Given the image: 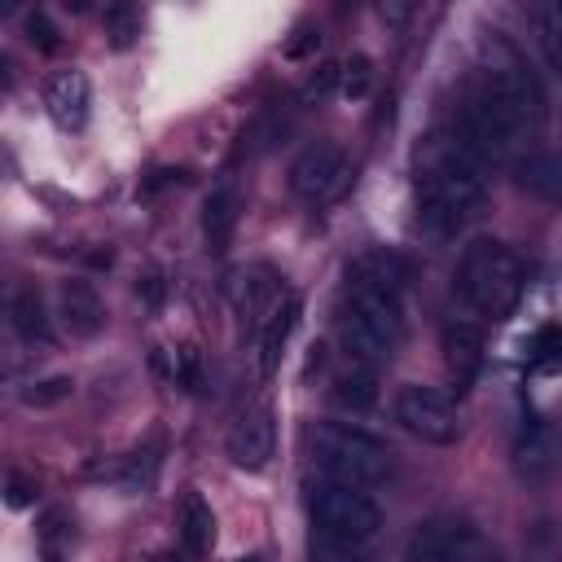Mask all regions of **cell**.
Listing matches in <instances>:
<instances>
[{
  "instance_id": "6da1fadb",
  "label": "cell",
  "mask_w": 562,
  "mask_h": 562,
  "mask_svg": "<svg viewBox=\"0 0 562 562\" xmlns=\"http://www.w3.org/2000/svg\"><path fill=\"white\" fill-rule=\"evenodd\" d=\"M492 167L443 123L422 136L413 149V180H417V228L430 241L457 237L465 215L487 193Z\"/></svg>"
},
{
  "instance_id": "7a4b0ae2",
  "label": "cell",
  "mask_w": 562,
  "mask_h": 562,
  "mask_svg": "<svg viewBox=\"0 0 562 562\" xmlns=\"http://www.w3.org/2000/svg\"><path fill=\"white\" fill-rule=\"evenodd\" d=\"M400 338H404V294L351 268L338 307V342L347 360L360 369H378L395 356Z\"/></svg>"
},
{
  "instance_id": "3957f363",
  "label": "cell",
  "mask_w": 562,
  "mask_h": 562,
  "mask_svg": "<svg viewBox=\"0 0 562 562\" xmlns=\"http://www.w3.org/2000/svg\"><path fill=\"white\" fill-rule=\"evenodd\" d=\"M522 259L496 241V237H474L461 250L457 277H452V299L465 316H483V321H505L518 299H522Z\"/></svg>"
},
{
  "instance_id": "277c9868",
  "label": "cell",
  "mask_w": 562,
  "mask_h": 562,
  "mask_svg": "<svg viewBox=\"0 0 562 562\" xmlns=\"http://www.w3.org/2000/svg\"><path fill=\"white\" fill-rule=\"evenodd\" d=\"M312 461H316L321 479L347 483V487H360V492L386 483V474H391L386 443L356 430V426H342V422H321L312 430Z\"/></svg>"
},
{
  "instance_id": "5b68a950",
  "label": "cell",
  "mask_w": 562,
  "mask_h": 562,
  "mask_svg": "<svg viewBox=\"0 0 562 562\" xmlns=\"http://www.w3.org/2000/svg\"><path fill=\"white\" fill-rule=\"evenodd\" d=\"M307 514H312V531L316 536H334V540H356V544H373L382 531V509L369 492L347 487V483H329L316 479L307 492Z\"/></svg>"
},
{
  "instance_id": "8992f818",
  "label": "cell",
  "mask_w": 562,
  "mask_h": 562,
  "mask_svg": "<svg viewBox=\"0 0 562 562\" xmlns=\"http://www.w3.org/2000/svg\"><path fill=\"white\" fill-rule=\"evenodd\" d=\"M479 549L483 536L465 514H435L408 531L404 562H474Z\"/></svg>"
},
{
  "instance_id": "52a82bcc",
  "label": "cell",
  "mask_w": 562,
  "mask_h": 562,
  "mask_svg": "<svg viewBox=\"0 0 562 562\" xmlns=\"http://www.w3.org/2000/svg\"><path fill=\"white\" fill-rule=\"evenodd\" d=\"M347 184H351V158L338 140H312L290 162V189L312 206L342 198Z\"/></svg>"
},
{
  "instance_id": "ba28073f",
  "label": "cell",
  "mask_w": 562,
  "mask_h": 562,
  "mask_svg": "<svg viewBox=\"0 0 562 562\" xmlns=\"http://www.w3.org/2000/svg\"><path fill=\"white\" fill-rule=\"evenodd\" d=\"M395 422L408 435H417L422 443L448 448V443L461 439V417H457L452 400L443 391H435V386H400V395H395Z\"/></svg>"
},
{
  "instance_id": "9c48e42d",
  "label": "cell",
  "mask_w": 562,
  "mask_h": 562,
  "mask_svg": "<svg viewBox=\"0 0 562 562\" xmlns=\"http://www.w3.org/2000/svg\"><path fill=\"white\" fill-rule=\"evenodd\" d=\"M224 452L246 474L263 470L272 461V452H277V417H272V408L268 404H255V408L237 413V422L224 435Z\"/></svg>"
},
{
  "instance_id": "30bf717a",
  "label": "cell",
  "mask_w": 562,
  "mask_h": 562,
  "mask_svg": "<svg viewBox=\"0 0 562 562\" xmlns=\"http://www.w3.org/2000/svg\"><path fill=\"white\" fill-rule=\"evenodd\" d=\"M303 316V299L294 290H281L272 299V307L259 316V347H255V364H259V378H272L281 369V356H285V342L294 334Z\"/></svg>"
},
{
  "instance_id": "8fae6325",
  "label": "cell",
  "mask_w": 562,
  "mask_h": 562,
  "mask_svg": "<svg viewBox=\"0 0 562 562\" xmlns=\"http://www.w3.org/2000/svg\"><path fill=\"white\" fill-rule=\"evenodd\" d=\"M88 105H92V88L83 70H57L44 83V110L61 132H79L88 123Z\"/></svg>"
},
{
  "instance_id": "7c38bea8",
  "label": "cell",
  "mask_w": 562,
  "mask_h": 562,
  "mask_svg": "<svg viewBox=\"0 0 562 562\" xmlns=\"http://www.w3.org/2000/svg\"><path fill=\"white\" fill-rule=\"evenodd\" d=\"M57 316L75 338H97L105 329V303H101L97 285L83 277H70L57 285Z\"/></svg>"
},
{
  "instance_id": "4fadbf2b",
  "label": "cell",
  "mask_w": 562,
  "mask_h": 562,
  "mask_svg": "<svg viewBox=\"0 0 562 562\" xmlns=\"http://www.w3.org/2000/svg\"><path fill=\"white\" fill-rule=\"evenodd\" d=\"M237 220H241V189L233 176H220L206 193V206H202V233H206V250L211 255H224L233 233H237Z\"/></svg>"
},
{
  "instance_id": "5bb4252c",
  "label": "cell",
  "mask_w": 562,
  "mask_h": 562,
  "mask_svg": "<svg viewBox=\"0 0 562 562\" xmlns=\"http://www.w3.org/2000/svg\"><path fill=\"white\" fill-rule=\"evenodd\" d=\"M176 536H180L189 558H206L211 553V544H215V514H211L202 492H184L180 496V505H176Z\"/></svg>"
},
{
  "instance_id": "9a60e30c",
  "label": "cell",
  "mask_w": 562,
  "mask_h": 562,
  "mask_svg": "<svg viewBox=\"0 0 562 562\" xmlns=\"http://www.w3.org/2000/svg\"><path fill=\"white\" fill-rule=\"evenodd\" d=\"M277 272L268 263H250V268H237L228 277V299L241 316H255V312H268L272 299H277Z\"/></svg>"
},
{
  "instance_id": "2e32d148",
  "label": "cell",
  "mask_w": 562,
  "mask_h": 562,
  "mask_svg": "<svg viewBox=\"0 0 562 562\" xmlns=\"http://www.w3.org/2000/svg\"><path fill=\"white\" fill-rule=\"evenodd\" d=\"M443 356H448V369L457 373V382H470L483 360V329L474 321H452L443 329Z\"/></svg>"
},
{
  "instance_id": "e0dca14e",
  "label": "cell",
  "mask_w": 562,
  "mask_h": 562,
  "mask_svg": "<svg viewBox=\"0 0 562 562\" xmlns=\"http://www.w3.org/2000/svg\"><path fill=\"white\" fill-rule=\"evenodd\" d=\"M9 321H13V329H18V338H22L26 347H48V342H53V325H48L44 299H40L35 290H22V294L13 299Z\"/></svg>"
},
{
  "instance_id": "ac0fdd59",
  "label": "cell",
  "mask_w": 562,
  "mask_h": 562,
  "mask_svg": "<svg viewBox=\"0 0 562 562\" xmlns=\"http://www.w3.org/2000/svg\"><path fill=\"white\" fill-rule=\"evenodd\" d=\"M329 400H334L338 408L364 413V408H373V404H378V378H373L369 369L351 364L347 373H338V378H334V386H329Z\"/></svg>"
},
{
  "instance_id": "d6986e66",
  "label": "cell",
  "mask_w": 562,
  "mask_h": 562,
  "mask_svg": "<svg viewBox=\"0 0 562 562\" xmlns=\"http://www.w3.org/2000/svg\"><path fill=\"white\" fill-rule=\"evenodd\" d=\"M154 479H158V443H145V448L127 452V457L119 461V470H114V483H119L123 492H132V496L149 492Z\"/></svg>"
},
{
  "instance_id": "ffe728a7",
  "label": "cell",
  "mask_w": 562,
  "mask_h": 562,
  "mask_svg": "<svg viewBox=\"0 0 562 562\" xmlns=\"http://www.w3.org/2000/svg\"><path fill=\"white\" fill-rule=\"evenodd\" d=\"M70 540H75V527H70L66 509H48L40 522V558L44 562H70Z\"/></svg>"
},
{
  "instance_id": "44dd1931",
  "label": "cell",
  "mask_w": 562,
  "mask_h": 562,
  "mask_svg": "<svg viewBox=\"0 0 562 562\" xmlns=\"http://www.w3.org/2000/svg\"><path fill=\"white\" fill-rule=\"evenodd\" d=\"M307 562H373L369 544L356 540H334V536H307Z\"/></svg>"
},
{
  "instance_id": "7402d4cb",
  "label": "cell",
  "mask_w": 562,
  "mask_h": 562,
  "mask_svg": "<svg viewBox=\"0 0 562 562\" xmlns=\"http://www.w3.org/2000/svg\"><path fill=\"white\" fill-rule=\"evenodd\" d=\"M518 171H522V184L531 189V193H540V198H558V184H562V167H558V158L553 154H531L527 162H518Z\"/></svg>"
},
{
  "instance_id": "603a6c76",
  "label": "cell",
  "mask_w": 562,
  "mask_h": 562,
  "mask_svg": "<svg viewBox=\"0 0 562 562\" xmlns=\"http://www.w3.org/2000/svg\"><path fill=\"white\" fill-rule=\"evenodd\" d=\"M101 31H105V40H110V48H132L136 44V35H140V13L132 9V4H110L105 13H101Z\"/></svg>"
},
{
  "instance_id": "cb8c5ba5",
  "label": "cell",
  "mask_w": 562,
  "mask_h": 562,
  "mask_svg": "<svg viewBox=\"0 0 562 562\" xmlns=\"http://www.w3.org/2000/svg\"><path fill=\"white\" fill-rule=\"evenodd\" d=\"M540 48H544V66L558 75L562 70V9L558 4H540Z\"/></svg>"
},
{
  "instance_id": "d4e9b609",
  "label": "cell",
  "mask_w": 562,
  "mask_h": 562,
  "mask_svg": "<svg viewBox=\"0 0 562 562\" xmlns=\"http://www.w3.org/2000/svg\"><path fill=\"white\" fill-rule=\"evenodd\" d=\"M70 391H75V378H70V373H53V378L31 382V386L22 391V404H31V408H53V404L70 400Z\"/></svg>"
},
{
  "instance_id": "484cf974",
  "label": "cell",
  "mask_w": 562,
  "mask_h": 562,
  "mask_svg": "<svg viewBox=\"0 0 562 562\" xmlns=\"http://www.w3.org/2000/svg\"><path fill=\"white\" fill-rule=\"evenodd\" d=\"M369 75H373V61H369L364 53L347 57V61L338 66V92H342V97H364V92H369Z\"/></svg>"
},
{
  "instance_id": "4316f807",
  "label": "cell",
  "mask_w": 562,
  "mask_h": 562,
  "mask_svg": "<svg viewBox=\"0 0 562 562\" xmlns=\"http://www.w3.org/2000/svg\"><path fill=\"white\" fill-rule=\"evenodd\" d=\"M518 465H522L527 474H540V470L549 465V439H544L540 426H527V435L518 439Z\"/></svg>"
},
{
  "instance_id": "83f0119b",
  "label": "cell",
  "mask_w": 562,
  "mask_h": 562,
  "mask_svg": "<svg viewBox=\"0 0 562 562\" xmlns=\"http://www.w3.org/2000/svg\"><path fill=\"white\" fill-rule=\"evenodd\" d=\"M171 378L184 386V391H202V351L193 342H184L176 351V364H171Z\"/></svg>"
},
{
  "instance_id": "f1b7e54d",
  "label": "cell",
  "mask_w": 562,
  "mask_h": 562,
  "mask_svg": "<svg viewBox=\"0 0 562 562\" xmlns=\"http://www.w3.org/2000/svg\"><path fill=\"white\" fill-rule=\"evenodd\" d=\"M26 40H31L40 53H57V48H61V35H57V26L48 22L44 9H31V13H26Z\"/></svg>"
},
{
  "instance_id": "f546056e",
  "label": "cell",
  "mask_w": 562,
  "mask_h": 562,
  "mask_svg": "<svg viewBox=\"0 0 562 562\" xmlns=\"http://www.w3.org/2000/svg\"><path fill=\"white\" fill-rule=\"evenodd\" d=\"M4 505L9 509H26V505H35V479H26V474H9L4 479Z\"/></svg>"
},
{
  "instance_id": "4dcf8cb0",
  "label": "cell",
  "mask_w": 562,
  "mask_h": 562,
  "mask_svg": "<svg viewBox=\"0 0 562 562\" xmlns=\"http://www.w3.org/2000/svg\"><path fill=\"white\" fill-rule=\"evenodd\" d=\"M316 48H321V31H316V26H299L294 40H285V57H290V61H303V57H312Z\"/></svg>"
},
{
  "instance_id": "1f68e13d",
  "label": "cell",
  "mask_w": 562,
  "mask_h": 562,
  "mask_svg": "<svg viewBox=\"0 0 562 562\" xmlns=\"http://www.w3.org/2000/svg\"><path fill=\"white\" fill-rule=\"evenodd\" d=\"M338 88V66H321L307 83H303V101H321V97H329Z\"/></svg>"
},
{
  "instance_id": "d6a6232c",
  "label": "cell",
  "mask_w": 562,
  "mask_h": 562,
  "mask_svg": "<svg viewBox=\"0 0 562 562\" xmlns=\"http://www.w3.org/2000/svg\"><path fill=\"white\" fill-rule=\"evenodd\" d=\"M167 184H189V171H184V167H158V171L140 184V198H149V193H158V189H167Z\"/></svg>"
},
{
  "instance_id": "836d02e7",
  "label": "cell",
  "mask_w": 562,
  "mask_h": 562,
  "mask_svg": "<svg viewBox=\"0 0 562 562\" xmlns=\"http://www.w3.org/2000/svg\"><path fill=\"white\" fill-rule=\"evenodd\" d=\"M553 356H558V325H540V334H536V364L549 369Z\"/></svg>"
},
{
  "instance_id": "e575fe53",
  "label": "cell",
  "mask_w": 562,
  "mask_h": 562,
  "mask_svg": "<svg viewBox=\"0 0 562 562\" xmlns=\"http://www.w3.org/2000/svg\"><path fill=\"white\" fill-rule=\"evenodd\" d=\"M136 294H140L149 307H158V303H162V294H167V281H162L158 272H145V277H140V285H136Z\"/></svg>"
},
{
  "instance_id": "d590c367",
  "label": "cell",
  "mask_w": 562,
  "mask_h": 562,
  "mask_svg": "<svg viewBox=\"0 0 562 562\" xmlns=\"http://www.w3.org/2000/svg\"><path fill=\"white\" fill-rule=\"evenodd\" d=\"M0 83H4V88H9V83H13V61H9V57H4V53H0Z\"/></svg>"
},
{
  "instance_id": "8d00e7d4",
  "label": "cell",
  "mask_w": 562,
  "mask_h": 562,
  "mask_svg": "<svg viewBox=\"0 0 562 562\" xmlns=\"http://www.w3.org/2000/svg\"><path fill=\"white\" fill-rule=\"evenodd\" d=\"M149 562H176V558H167V553H158V558H149Z\"/></svg>"
},
{
  "instance_id": "74e56055",
  "label": "cell",
  "mask_w": 562,
  "mask_h": 562,
  "mask_svg": "<svg viewBox=\"0 0 562 562\" xmlns=\"http://www.w3.org/2000/svg\"><path fill=\"white\" fill-rule=\"evenodd\" d=\"M241 562H263V558H259V553H250V558H241Z\"/></svg>"
}]
</instances>
